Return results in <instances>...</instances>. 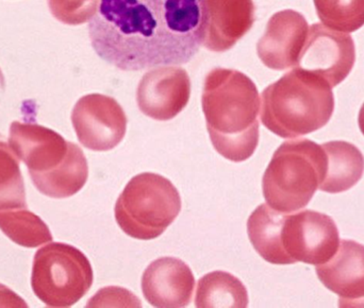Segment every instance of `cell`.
<instances>
[{
  "instance_id": "1",
  "label": "cell",
  "mask_w": 364,
  "mask_h": 308,
  "mask_svg": "<svg viewBox=\"0 0 364 308\" xmlns=\"http://www.w3.org/2000/svg\"><path fill=\"white\" fill-rule=\"evenodd\" d=\"M205 30V0H100L89 21L98 57L124 72L188 63Z\"/></svg>"
},
{
  "instance_id": "2",
  "label": "cell",
  "mask_w": 364,
  "mask_h": 308,
  "mask_svg": "<svg viewBox=\"0 0 364 308\" xmlns=\"http://www.w3.org/2000/svg\"><path fill=\"white\" fill-rule=\"evenodd\" d=\"M201 106L214 149L231 162L248 160L259 144L260 97L239 70L218 67L205 76Z\"/></svg>"
},
{
  "instance_id": "3",
  "label": "cell",
  "mask_w": 364,
  "mask_h": 308,
  "mask_svg": "<svg viewBox=\"0 0 364 308\" xmlns=\"http://www.w3.org/2000/svg\"><path fill=\"white\" fill-rule=\"evenodd\" d=\"M333 87L314 72L294 67L262 93L263 126L282 138L318 131L335 110Z\"/></svg>"
},
{
  "instance_id": "4",
  "label": "cell",
  "mask_w": 364,
  "mask_h": 308,
  "mask_svg": "<svg viewBox=\"0 0 364 308\" xmlns=\"http://www.w3.org/2000/svg\"><path fill=\"white\" fill-rule=\"evenodd\" d=\"M327 170V155L314 141H289L275 151L262 179L267 204L294 213L309 204Z\"/></svg>"
},
{
  "instance_id": "5",
  "label": "cell",
  "mask_w": 364,
  "mask_h": 308,
  "mask_svg": "<svg viewBox=\"0 0 364 308\" xmlns=\"http://www.w3.org/2000/svg\"><path fill=\"white\" fill-rule=\"evenodd\" d=\"M181 211V198L174 184L164 175L144 172L128 182L115 204V219L132 238H158Z\"/></svg>"
},
{
  "instance_id": "6",
  "label": "cell",
  "mask_w": 364,
  "mask_h": 308,
  "mask_svg": "<svg viewBox=\"0 0 364 308\" xmlns=\"http://www.w3.org/2000/svg\"><path fill=\"white\" fill-rule=\"evenodd\" d=\"M93 280L87 256L68 243H49L34 256L32 290L47 307H73L89 292Z\"/></svg>"
},
{
  "instance_id": "7",
  "label": "cell",
  "mask_w": 364,
  "mask_h": 308,
  "mask_svg": "<svg viewBox=\"0 0 364 308\" xmlns=\"http://www.w3.org/2000/svg\"><path fill=\"white\" fill-rule=\"evenodd\" d=\"M280 246L286 265L301 262L318 266L337 253L339 231L335 220L320 211L286 213L280 229Z\"/></svg>"
},
{
  "instance_id": "8",
  "label": "cell",
  "mask_w": 364,
  "mask_h": 308,
  "mask_svg": "<svg viewBox=\"0 0 364 308\" xmlns=\"http://www.w3.org/2000/svg\"><path fill=\"white\" fill-rule=\"evenodd\" d=\"M72 123L82 146L93 151H109L125 138L128 119L114 98L90 94L75 104Z\"/></svg>"
},
{
  "instance_id": "9",
  "label": "cell",
  "mask_w": 364,
  "mask_h": 308,
  "mask_svg": "<svg viewBox=\"0 0 364 308\" xmlns=\"http://www.w3.org/2000/svg\"><path fill=\"white\" fill-rule=\"evenodd\" d=\"M9 146L28 167L32 182L59 170L80 149L53 130L19 121L11 125Z\"/></svg>"
},
{
  "instance_id": "10",
  "label": "cell",
  "mask_w": 364,
  "mask_h": 308,
  "mask_svg": "<svg viewBox=\"0 0 364 308\" xmlns=\"http://www.w3.org/2000/svg\"><path fill=\"white\" fill-rule=\"evenodd\" d=\"M355 61L356 48L350 34L314 23L296 67L314 72L335 87L348 78Z\"/></svg>"
},
{
  "instance_id": "11",
  "label": "cell",
  "mask_w": 364,
  "mask_h": 308,
  "mask_svg": "<svg viewBox=\"0 0 364 308\" xmlns=\"http://www.w3.org/2000/svg\"><path fill=\"white\" fill-rule=\"evenodd\" d=\"M190 96L191 80L186 70L160 66L143 76L136 89V104L146 116L168 121L188 106Z\"/></svg>"
},
{
  "instance_id": "12",
  "label": "cell",
  "mask_w": 364,
  "mask_h": 308,
  "mask_svg": "<svg viewBox=\"0 0 364 308\" xmlns=\"http://www.w3.org/2000/svg\"><path fill=\"white\" fill-rule=\"evenodd\" d=\"M308 32L309 26L301 13L293 10L275 13L257 44L259 59L274 70L296 67Z\"/></svg>"
},
{
  "instance_id": "13",
  "label": "cell",
  "mask_w": 364,
  "mask_h": 308,
  "mask_svg": "<svg viewBox=\"0 0 364 308\" xmlns=\"http://www.w3.org/2000/svg\"><path fill=\"white\" fill-rule=\"evenodd\" d=\"M323 285L340 297V307H364V246L340 241L337 253L316 266Z\"/></svg>"
},
{
  "instance_id": "14",
  "label": "cell",
  "mask_w": 364,
  "mask_h": 308,
  "mask_svg": "<svg viewBox=\"0 0 364 308\" xmlns=\"http://www.w3.org/2000/svg\"><path fill=\"white\" fill-rule=\"evenodd\" d=\"M141 286L151 307H186L192 300L195 277L190 267L179 258H161L145 269Z\"/></svg>"
},
{
  "instance_id": "15",
  "label": "cell",
  "mask_w": 364,
  "mask_h": 308,
  "mask_svg": "<svg viewBox=\"0 0 364 308\" xmlns=\"http://www.w3.org/2000/svg\"><path fill=\"white\" fill-rule=\"evenodd\" d=\"M207 30L203 46L225 53L241 40L255 23L252 0H205Z\"/></svg>"
},
{
  "instance_id": "16",
  "label": "cell",
  "mask_w": 364,
  "mask_h": 308,
  "mask_svg": "<svg viewBox=\"0 0 364 308\" xmlns=\"http://www.w3.org/2000/svg\"><path fill=\"white\" fill-rule=\"evenodd\" d=\"M327 155V170L318 189L340 194L354 187L364 172V156L355 145L333 141L322 145Z\"/></svg>"
},
{
  "instance_id": "17",
  "label": "cell",
  "mask_w": 364,
  "mask_h": 308,
  "mask_svg": "<svg viewBox=\"0 0 364 308\" xmlns=\"http://www.w3.org/2000/svg\"><path fill=\"white\" fill-rule=\"evenodd\" d=\"M195 307L245 308L248 307L247 290L235 275L213 271L199 280Z\"/></svg>"
},
{
  "instance_id": "18",
  "label": "cell",
  "mask_w": 364,
  "mask_h": 308,
  "mask_svg": "<svg viewBox=\"0 0 364 308\" xmlns=\"http://www.w3.org/2000/svg\"><path fill=\"white\" fill-rule=\"evenodd\" d=\"M0 230L21 247H40L53 241L48 226L27 209L0 211Z\"/></svg>"
},
{
  "instance_id": "19",
  "label": "cell",
  "mask_w": 364,
  "mask_h": 308,
  "mask_svg": "<svg viewBox=\"0 0 364 308\" xmlns=\"http://www.w3.org/2000/svg\"><path fill=\"white\" fill-rule=\"evenodd\" d=\"M15 209H27L25 184L19 160L0 138V211Z\"/></svg>"
},
{
  "instance_id": "20",
  "label": "cell",
  "mask_w": 364,
  "mask_h": 308,
  "mask_svg": "<svg viewBox=\"0 0 364 308\" xmlns=\"http://www.w3.org/2000/svg\"><path fill=\"white\" fill-rule=\"evenodd\" d=\"M316 14L324 26L352 33L364 26V0H314Z\"/></svg>"
},
{
  "instance_id": "21",
  "label": "cell",
  "mask_w": 364,
  "mask_h": 308,
  "mask_svg": "<svg viewBox=\"0 0 364 308\" xmlns=\"http://www.w3.org/2000/svg\"><path fill=\"white\" fill-rule=\"evenodd\" d=\"M100 0H48L49 10L55 19L70 26L91 21Z\"/></svg>"
},
{
  "instance_id": "22",
  "label": "cell",
  "mask_w": 364,
  "mask_h": 308,
  "mask_svg": "<svg viewBox=\"0 0 364 308\" xmlns=\"http://www.w3.org/2000/svg\"><path fill=\"white\" fill-rule=\"evenodd\" d=\"M0 307H28L27 303L10 288L0 285Z\"/></svg>"
},
{
  "instance_id": "23",
  "label": "cell",
  "mask_w": 364,
  "mask_h": 308,
  "mask_svg": "<svg viewBox=\"0 0 364 308\" xmlns=\"http://www.w3.org/2000/svg\"><path fill=\"white\" fill-rule=\"evenodd\" d=\"M4 91H6V81H4V74H2L1 70H0V102H1L2 98H4Z\"/></svg>"
},
{
  "instance_id": "24",
  "label": "cell",
  "mask_w": 364,
  "mask_h": 308,
  "mask_svg": "<svg viewBox=\"0 0 364 308\" xmlns=\"http://www.w3.org/2000/svg\"><path fill=\"white\" fill-rule=\"evenodd\" d=\"M358 123L359 128H360L361 132H363L364 136V104L361 106L360 112H359Z\"/></svg>"
}]
</instances>
